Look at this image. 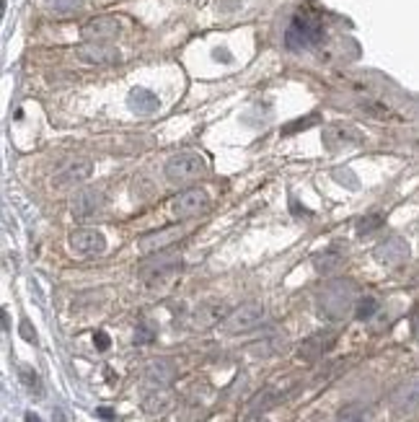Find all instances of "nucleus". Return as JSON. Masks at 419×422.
I'll use <instances>...</instances> for the list:
<instances>
[{
	"label": "nucleus",
	"instance_id": "9",
	"mask_svg": "<svg viewBox=\"0 0 419 422\" xmlns=\"http://www.w3.org/2000/svg\"><path fill=\"white\" fill-rule=\"evenodd\" d=\"M122 32V24L114 16H99L83 26V39L86 42H109Z\"/></svg>",
	"mask_w": 419,
	"mask_h": 422
},
{
	"label": "nucleus",
	"instance_id": "11",
	"mask_svg": "<svg viewBox=\"0 0 419 422\" xmlns=\"http://www.w3.org/2000/svg\"><path fill=\"white\" fill-rule=\"evenodd\" d=\"M78 58L88 65H112L119 60V49L106 42H86L78 47Z\"/></svg>",
	"mask_w": 419,
	"mask_h": 422
},
{
	"label": "nucleus",
	"instance_id": "14",
	"mask_svg": "<svg viewBox=\"0 0 419 422\" xmlns=\"http://www.w3.org/2000/svg\"><path fill=\"white\" fill-rule=\"evenodd\" d=\"M352 142H357V129L342 127V125H334V127L324 129L326 151H339V148H347Z\"/></svg>",
	"mask_w": 419,
	"mask_h": 422
},
{
	"label": "nucleus",
	"instance_id": "26",
	"mask_svg": "<svg viewBox=\"0 0 419 422\" xmlns=\"http://www.w3.org/2000/svg\"><path fill=\"white\" fill-rule=\"evenodd\" d=\"M155 340V332L151 327H140L138 334H135V345H148V342Z\"/></svg>",
	"mask_w": 419,
	"mask_h": 422
},
{
	"label": "nucleus",
	"instance_id": "10",
	"mask_svg": "<svg viewBox=\"0 0 419 422\" xmlns=\"http://www.w3.org/2000/svg\"><path fill=\"white\" fill-rule=\"evenodd\" d=\"M176 375V365L168 358H155L151 363L142 368V381L153 388H163L174 381Z\"/></svg>",
	"mask_w": 419,
	"mask_h": 422
},
{
	"label": "nucleus",
	"instance_id": "2",
	"mask_svg": "<svg viewBox=\"0 0 419 422\" xmlns=\"http://www.w3.org/2000/svg\"><path fill=\"white\" fill-rule=\"evenodd\" d=\"M355 306V288L347 280L329 282L318 293V311L329 319H342Z\"/></svg>",
	"mask_w": 419,
	"mask_h": 422
},
{
	"label": "nucleus",
	"instance_id": "5",
	"mask_svg": "<svg viewBox=\"0 0 419 422\" xmlns=\"http://www.w3.org/2000/svg\"><path fill=\"white\" fill-rule=\"evenodd\" d=\"M70 249L81 257H93L106 249V236L96 228H78L70 234Z\"/></svg>",
	"mask_w": 419,
	"mask_h": 422
},
{
	"label": "nucleus",
	"instance_id": "20",
	"mask_svg": "<svg viewBox=\"0 0 419 422\" xmlns=\"http://www.w3.org/2000/svg\"><path fill=\"white\" fill-rule=\"evenodd\" d=\"M339 262H342V257H339L334 249H326L324 254H318V257L314 259V264H316V270L318 272H331V270H337L339 267Z\"/></svg>",
	"mask_w": 419,
	"mask_h": 422
},
{
	"label": "nucleus",
	"instance_id": "22",
	"mask_svg": "<svg viewBox=\"0 0 419 422\" xmlns=\"http://www.w3.org/2000/svg\"><path fill=\"white\" fill-rule=\"evenodd\" d=\"M337 422H368V414L357 404H349L337 414Z\"/></svg>",
	"mask_w": 419,
	"mask_h": 422
},
{
	"label": "nucleus",
	"instance_id": "15",
	"mask_svg": "<svg viewBox=\"0 0 419 422\" xmlns=\"http://www.w3.org/2000/svg\"><path fill=\"white\" fill-rule=\"evenodd\" d=\"M331 345H334V334H331V332H318V334L308 337V340L301 345V358L316 360V358H321L324 352H329Z\"/></svg>",
	"mask_w": 419,
	"mask_h": 422
},
{
	"label": "nucleus",
	"instance_id": "1",
	"mask_svg": "<svg viewBox=\"0 0 419 422\" xmlns=\"http://www.w3.org/2000/svg\"><path fill=\"white\" fill-rule=\"evenodd\" d=\"M207 171V161L205 156L197 151H184L176 153L166 161V179L171 184H192L199 176Z\"/></svg>",
	"mask_w": 419,
	"mask_h": 422
},
{
	"label": "nucleus",
	"instance_id": "24",
	"mask_svg": "<svg viewBox=\"0 0 419 422\" xmlns=\"http://www.w3.org/2000/svg\"><path fill=\"white\" fill-rule=\"evenodd\" d=\"M78 8H83V0H52V11L58 13V16L75 13Z\"/></svg>",
	"mask_w": 419,
	"mask_h": 422
},
{
	"label": "nucleus",
	"instance_id": "28",
	"mask_svg": "<svg viewBox=\"0 0 419 422\" xmlns=\"http://www.w3.org/2000/svg\"><path fill=\"white\" fill-rule=\"evenodd\" d=\"M21 337H23L26 342H36V332L31 329V324H29L26 319L21 321Z\"/></svg>",
	"mask_w": 419,
	"mask_h": 422
},
{
	"label": "nucleus",
	"instance_id": "29",
	"mask_svg": "<svg viewBox=\"0 0 419 422\" xmlns=\"http://www.w3.org/2000/svg\"><path fill=\"white\" fill-rule=\"evenodd\" d=\"M93 342H96L99 350H106V347H109V334H106V332H96V334H93Z\"/></svg>",
	"mask_w": 419,
	"mask_h": 422
},
{
	"label": "nucleus",
	"instance_id": "6",
	"mask_svg": "<svg viewBox=\"0 0 419 422\" xmlns=\"http://www.w3.org/2000/svg\"><path fill=\"white\" fill-rule=\"evenodd\" d=\"M91 171H93L91 161L75 158V161H70V164H65L62 169H60L58 174H55V179H52V184H55V189L78 187V184H83V182L91 176Z\"/></svg>",
	"mask_w": 419,
	"mask_h": 422
},
{
	"label": "nucleus",
	"instance_id": "31",
	"mask_svg": "<svg viewBox=\"0 0 419 422\" xmlns=\"http://www.w3.org/2000/svg\"><path fill=\"white\" fill-rule=\"evenodd\" d=\"M26 422H42V417L34 414V412H26Z\"/></svg>",
	"mask_w": 419,
	"mask_h": 422
},
{
	"label": "nucleus",
	"instance_id": "16",
	"mask_svg": "<svg viewBox=\"0 0 419 422\" xmlns=\"http://www.w3.org/2000/svg\"><path fill=\"white\" fill-rule=\"evenodd\" d=\"M179 236H181L179 228H163V231L142 236V238H140V249H142V251H161V249H166L168 244L179 241Z\"/></svg>",
	"mask_w": 419,
	"mask_h": 422
},
{
	"label": "nucleus",
	"instance_id": "7",
	"mask_svg": "<svg viewBox=\"0 0 419 422\" xmlns=\"http://www.w3.org/2000/svg\"><path fill=\"white\" fill-rule=\"evenodd\" d=\"M207 208V192L199 187H192V189H184L179 197L174 199V212L176 218H194L197 212H202Z\"/></svg>",
	"mask_w": 419,
	"mask_h": 422
},
{
	"label": "nucleus",
	"instance_id": "3",
	"mask_svg": "<svg viewBox=\"0 0 419 422\" xmlns=\"http://www.w3.org/2000/svg\"><path fill=\"white\" fill-rule=\"evenodd\" d=\"M264 316H267L264 303L249 301V303L233 308L231 314L223 319V329H225L228 334H244V332H251V329L259 327V324L264 321Z\"/></svg>",
	"mask_w": 419,
	"mask_h": 422
},
{
	"label": "nucleus",
	"instance_id": "13",
	"mask_svg": "<svg viewBox=\"0 0 419 422\" xmlns=\"http://www.w3.org/2000/svg\"><path fill=\"white\" fill-rule=\"evenodd\" d=\"M407 257H409V247L401 238H391V241H385V244H381V247L375 249V259H378L381 264H388V267L404 262Z\"/></svg>",
	"mask_w": 419,
	"mask_h": 422
},
{
	"label": "nucleus",
	"instance_id": "23",
	"mask_svg": "<svg viewBox=\"0 0 419 422\" xmlns=\"http://www.w3.org/2000/svg\"><path fill=\"white\" fill-rule=\"evenodd\" d=\"M21 381L26 384V388H29L34 397H42V381H39V375H36L31 368H21Z\"/></svg>",
	"mask_w": 419,
	"mask_h": 422
},
{
	"label": "nucleus",
	"instance_id": "18",
	"mask_svg": "<svg viewBox=\"0 0 419 422\" xmlns=\"http://www.w3.org/2000/svg\"><path fill=\"white\" fill-rule=\"evenodd\" d=\"M168 407H171V397L163 388H155L153 394L142 399V410L148 414H163V412H168Z\"/></svg>",
	"mask_w": 419,
	"mask_h": 422
},
{
	"label": "nucleus",
	"instance_id": "19",
	"mask_svg": "<svg viewBox=\"0 0 419 422\" xmlns=\"http://www.w3.org/2000/svg\"><path fill=\"white\" fill-rule=\"evenodd\" d=\"M220 319H223L220 306H202L197 311V316H194V321H197V327H210V324H218Z\"/></svg>",
	"mask_w": 419,
	"mask_h": 422
},
{
	"label": "nucleus",
	"instance_id": "27",
	"mask_svg": "<svg viewBox=\"0 0 419 422\" xmlns=\"http://www.w3.org/2000/svg\"><path fill=\"white\" fill-rule=\"evenodd\" d=\"M311 125H316V114L314 117H308V119H301V122H292V125H288L282 132H285V135H290V132H295V129H305V127H311Z\"/></svg>",
	"mask_w": 419,
	"mask_h": 422
},
{
	"label": "nucleus",
	"instance_id": "4",
	"mask_svg": "<svg viewBox=\"0 0 419 422\" xmlns=\"http://www.w3.org/2000/svg\"><path fill=\"white\" fill-rule=\"evenodd\" d=\"M321 36H324L321 24H318L316 18H311V16H305V13H298V16L292 18L288 34H285V45L290 49H303V47L316 45Z\"/></svg>",
	"mask_w": 419,
	"mask_h": 422
},
{
	"label": "nucleus",
	"instance_id": "21",
	"mask_svg": "<svg viewBox=\"0 0 419 422\" xmlns=\"http://www.w3.org/2000/svg\"><path fill=\"white\" fill-rule=\"evenodd\" d=\"M375 311H378V301H375L372 295H365V298H360V301L355 303V316L360 319V321L370 319Z\"/></svg>",
	"mask_w": 419,
	"mask_h": 422
},
{
	"label": "nucleus",
	"instance_id": "17",
	"mask_svg": "<svg viewBox=\"0 0 419 422\" xmlns=\"http://www.w3.org/2000/svg\"><path fill=\"white\" fill-rule=\"evenodd\" d=\"M127 104L132 112L151 114V112H155V109L161 106V101H158V96L153 94V91H148V88H132L127 96Z\"/></svg>",
	"mask_w": 419,
	"mask_h": 422
},
{
	"label": "nucleus",
	"instance_id": "12",
	"mask_svg": "<svg viewBox=\"0 0 419 422\" xmlns=\"http://www.w3.org/2000/svg\"><path fill=\"white\" fill-rule=\"evenodd\" d=\"M101 205H104L101 192H96V189H81V192H75L73 199H70V212L83 221V218H91Z\"/></svg>",
	"mask_w": 419,
	"mask_h": 422
},
{
	"label": "nucleus",
	"instance_id": "25",
	"mask_svg": "<svg viewBox=\"0 0 419 422\" xmlns=\"http://www.w3.org/2000/svg\"><path fill=\"white\" fill-rule=\"evenodd\" d=\"M378 225H381V215H370V218H362L360 225H357V231H360V234H370Z\"/></svg>",
	"mask_w": 419,
	"mask_h": 422
},
{
	"label": "nucleus",
	"instance_id": "30",
	"mask_svg": "<svg viewBox=\"0 0 419 422\" xmlns=\"http://www.w3.org/2000/svg\"><path fill=\"white\" fill-rule=\"evenodd\" d=\"M96 414H99L101 420H112V417H114V412H112V410H99Z\"/></svg>",
	"mask_w": 419,
	"mask_h": 422
},
{
	"label": "nucleus",
	"instance_id": "8",
	"mask_svg": "<svg viewBox=\"0 0 419 422\" xmlns=\"http://www.w3.org/2000/svg\"><path fill=\"white\" fill-rule=\"evenodd\" d=\"M391 407L401 417L419 410V378H409L407 384H401L396 388L394 397H391Z\"/></svg>",
	"mask_w": 419,
	"mask_h": 422
}]
</instances>
